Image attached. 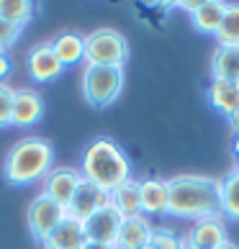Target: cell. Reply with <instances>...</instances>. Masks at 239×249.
Wrapping results in <instances>:
<instances>
[{
	"mask_svg": "<svg viewBox=\"0 0 239 249\" xmlns=\"http://www.w3.org/2000/svg\"><path fill=\"white\" fill-rule=\"evenodd\" d=\"M219 44H232L239 47V3H226V11L221 18V26L214 34Z\"/></svg>",
	"mask_w": 239,
	"mask_h": 249,
	"instance_id": "603a6c76",
	"label": "cell"
},
{
	"mask_svg": "<svg viewBox=\"0 0 239 249\" xmlns=\"http://www.w3.org/2000/svg\"><path fill=\"white\" fill-rule=\"evenodd\" d=\"M226 121H229V126H232V131H234V134H239V108H237L229 118H226Z\"/></svg>",
	"mask_w": 239,
	"mask_h": 249,
	"instance_id": "f1b7e54d",
	"label": "cell"
},
{
	"mask_svg": "<svg viewBox=\"0 0 239 249\" xmlns=\"http://www.w3.org/2000/svg\"><path fill=\"white\" fill-rule=\"evenodd\" d=\"M23 29H18V26L13 23H8L0 18V52H5V49H11L16 47V41H18V36H21Z\"/></svg>",
	"mask_w": 239,
	"mask_h": 249,
	"instance_id": "484cf974",
	"label": "cell"
},
{
	"mask_svg": "<svg viewBox=\"0 0 239 249\" xmlns=\"http://www.w3.org/2000/svg\"><path fill=\"white\" fill-rule=\"evenodd\" d=\"M219 249H239L234 242H226V244H221V247H219Z\"/></svg>",
	"mask_w": 239,
	"mask_h": 249,
	"instance_id": "1f68e13d",
	"label": "cell"
},
{
	"mask_svg": "<svg viewBox=\"0 0 239 249\" xmlns=\"http://www.w3.org/2000/svg\"><path fill=\"white\" fill-rule=\"evenodd\" d=\"M11 72V59L5 57V52H0V82H3V77Z\"/></svg>",
	"mask_w": 239,
	"mask_h": 249,
	"instance_id": "83f0119b",
	"label": "cell"
},
{
	"mask_svg": "<svg viewBox=\"0 0 239 249\" xmlns=\"http://www.w3.org/2000/svg\"><path fill=\"white\" fill-rule=\"evenodd\" d=\"M211 80L239 82V47L219 44L211 57Z\"/></svg>",
	"mask_w": 239,
	"mask_h": 249,
	"instance_id": "ac0fdd59",
	"label": "cell"
},
{
	"mask_svg": "<svg viewBox=\"0 0 239 249\" xmlns=\"http://www.w3.org/2000/svg\"><path fill=\"white\" fill-rule=\"evenodd\" d=\"M85 242H88V236H85V229H82V221L64 213L57 229L47 236L44 249H82Z\"/></svg>",
	"mask_w": 239,
	"mask_h": 249,
	"instance_id": "5bb4252c",
	"label": "cell"
},
{
	"mask_svg": "<svg viewBox=\"0 0 239 249\" xmlns=\"http://www.w3.org/2000/svg\"><path fill=\"white\" fill-rule=\"evenodd\" d=\"M152 231H154V224L149 221V216L139 213V216L124 218L113 247L116 249H144V247H149Z\"/></svg>",
	"mask_w": 239,
	"mask_h": 249,
	"instance_id": "4fadbf2b",
	"label": "cell"
},
{
	"mask_svg": "<svg viewBox=\"0 0 239 249\" xmlns=\"http://www.w3.org/2000/svg\"><path fill=\"white\" fill-rule=\"evenodd\" d=\"M54 167V144L44 136H23L5 154L3 178L11 185H34L41 182Z\"/></svg>",
	"mask_w": 239,
	"mask_h": 249,
	"instance_id": "3957f363",
	"label": "cell"
},
{
	"mask_svg": "<svg viewBox=\"0 0 239 249\" xmlns=\"http://www.w3.org/2000/svg\"><path fill=\"white\" fill-rule=\"evenodd\" d=\"M121 213L108 203L100 211H95L90 218L82 221V229H85V236L88 242H98V244H116V236H118V229H121Z\"/></svg>",
	"mask_w": 239,
	"mask_h": 249,
	"instance_id": "9c48e42d",
	"label": "cell"
},
{
	"mask_svg": "<svg viewBox=\"0 0 239 249\" xmlns=\"http://www.w3.org/2000/svg\"><path fill=\"white\" fill-rule=\"evenodd\" d=\"M13 93L16 90L5 82H0V128L11 126V118H13Z\"/></svg>",
	"mask_w": 239,
	"mask_h": 249,
	"instance_id": "d4e9b609",
	"label": "cell"
},
{
	"mask_svg": "<svg viewBox=\"0 0 239 249\" xmlns=\"http://www.w3.org/2000/svg\"><path fill=\"white\" fill-rule=\"evenodd\" d=\"M224 11H226V3H221V0H201V5L190 13L193 29L214 36L219 31V26H221Z\"/></svg>",
	"mask_w": 239,
	"mask_h": 249,
	"instance_id": "d6986e66",
	"label": "cell"
},
{
	"mask_svg": "<svg viewBox=\"0 0 239 249\" xmlns=\"http://www.w3.org/2000/svg\"><path fill=\"white\" fill-rule=\"evenodd\" d=\"M34 11H36V5L31 0H0V18L18 26V29L31 23Z\"/></svg>",
	"mask_w": 239,
	"mask_h": 249,
	"instance_id": "7402d4cb",
	"label": "cell"
},
{
	"mask_svg": "<svg viewBox=\"0 0 239 249\" xmlns=\"http://www.w3.org/2000/svg\"><path fill=\"white\" fill-rule=\"evenodd\" d=\"M26 72H29V77L34 82H39V85H44V82H54L64 67L59 64V59L54 57V52L47 44H36V47L29 49V54H26Z\"/></svg>",
	"mask_w": 239,
	"mask_h": 249,
	"instance_id": "8fae6325",
	"label": "cell"
},
{
	"mask_svg": "<svg viewBox=\"0 0 239 249\" xmlns=\"http://www.w3.org/2000/svg\"><path fill=\"white\" fill-rule=\"evenodd\" d=\"M108 203H111V193L100 190L98 185H93V182H88L82 178L77 190H75V196L70 200V206H67V216L77 218V221H85V218L93 216L95 211L108 206Z\"/></svg>",
	"mask_w": 239,
	"mask_h": 249,
	"instance_id": "30bf717a",
	"label": "cell"
},
{
	"mask_svg": "<svg viewBox=\"0 0 239 249\" xmlns=\"http://www.w3.org/2000/svg\"><path fill=\"white\" fill-rule=\"evenodd\" d=\"M180 11H185V13H193L196 8L201 5V0H180V3H175Z\"/></svg>",
	"mask_w": 239,
	"mask_h": 249,
	"instance_id": "4316f807",
	"label": "cell"
},
{
	"mask_svg": "<svg viewBox=\"0 0 239 249\" xmlns=\"http://www.w3.org/2000/svg\"><path fill=\"white\" fill-rule=\"evenodd\" d=\"M226 242H229V231H226L224 216H211V218L193 221V226L185 234V244L193 247V249H219Z\"/></svg>",
	"mask_w": 239,
	"mask_h": 249,
	"instance_id": "ba28073f",
	"label": "cell"
},
{
	"mask_svg": "<svg viewBox=\"0 0 239 249\" xmlns=\"http://www.w3.org/2000/svg\"><path fill=\"white\" fill-rule=\"evenodd\" d=\"M64 211L62 206H57L52 198H47V196H36L34 200H31V206H29V211H26V221H29V231H31V236L36 239V242H47V236L57 229V224L64 218Z\"/></svg>",
	"mask_w": 239,
	"mask_h": 249,
	"instance_id": "8992f818",
	"label": "cell"
},
{
	"mask_svg": "<svg viewBox=\"0 0 239 249\" xmlns=\"http://www.w3.org/2000/svg\"><path fill=\"white\" fill-rule=\"evenodd\" d=\"M185 249H193V247H188V244H185Z\"/></svg>",
	"mask_w": 239,
	"mask_h": 249,
	"instance_id": "836d02e7",
	"label": "cell"
},
{
	"mask_svg": "<svg viewBox=\"0 0 239 249\" xmlns=\"http://www.w3.org/2000/svg\"><path fill=\"white\" fill-rule=\"evenodd\" d=\"M208 106L229 118L239 108V82H224V80H211V85L206 90Z\"/></svg>",
	"mask_w": 239,
	"mask_h": 249,
	"instance_id": "e0dca14e",
	"label": "cell"
},
{
	"mask_svg": "<svg viewBox=\"0 0 239 249\" xmlns=\"http://www.w3.org/2000/svg\"><path fill=\"white\" fill-rule=\"evenodd\" d=\"M139 198L144 216H165L167 213V180L165 178L139 180Z\"/></svg>",
	"mask_w": 239,
	"mask_h": 249,
	"instance_id": "9a60e30c",
	"label": "cell"
},
{
	"mask_svg": "<svg viewBox=\"0 0 239 249\" xmlns=\"http://www.w3.org/2000/svg\"><path fill=\"white\" fill-rule=\"evenodd\" d=\"M234 170H237V172H239V157H237V167H234Z\"/></svg>",
	"mask_w": 239,
	"mask_h": 249,
	"instance_id": "d6a6232c",
	"label": "cell"
},
{
	"mask_svg": "<svg viewBox=\"0 0 239 249\" xmlns=\"http://www.w3.org/2000/svg\"><path fill=\"white\" fill-rule=\"evenodd\" d=\"M219 213L224 218L239 221V172L229 170L221 178V188H219Z\"/></svg>",
	"mask_w": 239,
	"mask_h": 249,
	"instance_id": "44dd1931",
	"label": "cell"
},
{
	"mask_svg": "<svg viewBox=\"0 0 239 249\" xmlns=\"http://www.w3.org/2000/svg\"><path fill=\"white\" fill-rule=\"evenodd\" d=\"M232 152L239 157V134H234V144H232Z\"/></svg>",
	"mask_w": 239,
	"mask_h": 249,
	"instance_id": "4dcf8cb0",
	"label": "cell"
},
{
	"mask_svg": "<svg viewBox=\"0 0 239 249\" xmlns=\"http://www.w3.org/2000/svg\"><path fill=\"white\" fill-rule=\"evenodd\" d=\"M44 118V98L36 90L21 88L13 93V118L11 126L26 128V126H36Z\"/></svg>",
	"mask_w": 239,
	"mask_h": 249,
	"instance_id": "7c38bea8",
	"label": "cell"
},
{
	"mask_svg": "<svg viewBox=\"0 0 239 249\" xmlns=\"http://www.w3.org/2000/svg\"><path fill=\"white\" fill-rule=\"evenodd\" d=\"M129 59V41L116 29H95L85 36V64L95 67H124Z\"/></svg>",
	"mask_w": 239,
	"mask_h": 249,
	"instance_id": "277c9868",
	"label": "cell"
},
{
	"mask_svg": "<svg viewBox=\"0 0 239 249\" xmlns=\"http://www.w3.org/2000/svg\"><path fill=\"white\" fill-rule=\"evenodd\" d=\"M219 188L221 180L211 175L183 172L167 178V213L185 221H201L219 213Z\"/></svg>",
	"mask_w": 239,
	"mask_h": 249,
	"instance_id": "6da1fadb",
	"label": "cell"
},
{
	"mask_svg": "<svg viewBox=\"0 0 239 249\" xmlns=\"http://www.w3.org/2000/svg\"><path fill=\"white\" fill-rule=\"evenodd\" d=\"M49 47H52L54 57L59 59L62 67L80 64L82 59H85V36H80L77 31H59L49 41Z\"/></svg>",
	"mask_w": 239,
	"mask_h": 249,
	"instance_id": "2e32d148",
	"label": "cell"
},
{
	"mask_svg": "<svg viewBox=\"0 0 239 249\" xmlns=\"http://www.w3.org/2000/svg\"><path fill=\"white\" fill-rule=\"evenodd\" d=\"M144 249H149V247H144Z\"/></svg>",
	"mask_w": 239,
	"mask_h": 249,
	"instance_id": "e575fe53",
	"label": "cell"
},
{
	"mask_svg": "<svg viewBox=\"0 0 239 249\" xmlns=\"http://www.w3.org/2000/svg\"><path fill=\"white\" fill-rule=\"evenodd\" d=\"M82 249H116V247H111V244H98V242H85V247Z\"/></svg>",
	"mask_w": 239,
	"mask_h": 249,
	"instance_id": "f546056e",
	"label": "cell"
},
{
	"mask_svg": "<svg viewBox=\"0 0 239 249\" xmlns=\"http://www.w3.org/2000/svg\"><path fill=\"white\" fill-rule=\"evenodd\" d=\"M80 180H82V175H80L77 167H52V172L41 180V185H44L41 196L52 198L57 206H62L67 211L70 200H72V196H75V190L80 185Z\"/></svg>",
	"mask_w": 239,
	"mask_h": 249,
	"instance_id": "52a82bcc",
	"label": "cell"
},
{
	"mask_svg": "<svg viewBox=\"0 0 239 249\" xmlns=\"http://www.w3.org/2000/svg\"><path fill=\"white\" fill-rule=\"evenodd\" d=\"M111 206L121 213V218H131L142 213V198H139V180H126L124 185L111 190Z\"/></svg>",
	"mask_w": 239,
	"mask_h": 249,
	"instance_id": "ffe728a7",
	"label": "cell"
},
{
	"mask_svg": "<svg viewBox=\"0 0 239 249\" xmlns=\"http://www.w3.org/2000/svg\"><path fill=\"white\" fill-rule=\"evenodd\" d=\"M80 175L88 182L98 185L100 190L111 193L118 185H124L126 180H131V162H129L126 152L113 139L98 136L82 152Z\"/></svg>",
	"mask_w": 239,
	"mask_h": 249,
	"instance_id": "7a4b0ae2",
	"label": "cell"
},
{
	"mask_svg": "<svg viewBox=\"0 0 239 249\" xmlns=\"http://www.w3.org/2000/svg\"><path fill=\"white\" fill-rule=\"evenodd\" d=\"M149 249H185V236H180L167 226H154Z\"/></svg>",
	"mask_w": 239,
	"mask_h": 249,
	"instance_id": "cb8c5ba5",
	"label": "cell"
},
{
	"mask_svg": "<svg viewBox=\"0 0 239 249\" xmlns=\"http://www.w3.org/2000/svg\"><path fill=\"white\" fill-rule=\"evenodd\" d=\"M124 90V67H95L88 64L82 72V95L93 108H106L118 100Z\"/></svg>",
	"mask_w": 239,
	"mask_h": 249,
	"instance_id": "5b68a950",
	"label": "cell"
}]
</instances>
